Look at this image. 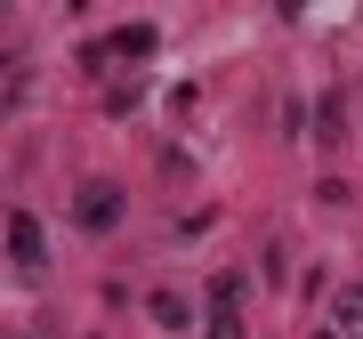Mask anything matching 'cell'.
Returning <instances> with one entry per match:
<instances>
[{
	"label": "cell",
	"mask_w": 363,
	"mask_h": 339,
	"mask_svg": "<svg viewBox=\"0 0 363 339\" xmlns=\"http://www.w3.org/2000/svg\"><path fill=\"white\" fill-rule=\"evenodd\" d=\"M9 250H16V267H25V274H40L49 250H40V218H33V210H9Z\"/></svg>",
	"instance_id": "cell-3"
},
{
	"label": "cell",
	"mask_w": 363,
	"mask_h": 339,
	"mask_svg": "<svg viewBox=\"0 0 363 339\" xmlns=\"http://www.w3.org/2000/svg\"><path fill=\"white\" fill-rule=\"evenodd\" d=\"M73 218H81V226H97V235H105V226L121 218V186H105V178H97V186H81V194H73Z\"/></svg>",
	"instance_id": "cell-2"
},
{
	"label": "cell",
	"mask_w": 363,
	"mask_h": 339,
	"mask_svg": "<svg viewBox=\"0 0 363 339\" xmlns=\"http://www.w3.org/2000/svg\"><path fill=\"white\" fill-rule=\"evenodd\" d=\"M339 331L363 339V291H347V299H339Z\"/></svg>",
	"instance_id": "cell-5"
},
{
	"label": "cell",
	"mask_w": 363,
	"mask_h": 339,
	"mask_svg": "<svg viewBox=\"0 0 363 339\" xmlns=\"http://www.w3.org/2000/svg\"><path fill=\"white\" fill-rule=\"evenodd\" d=\"M138 57H154V25H121L113 40L89 49V65H138Z\"/></svg>",
	"instance_id": "cell-1"
},
{
	"label": "cell",
	"mask_w": 363,
	"mask_h": 339,
	"mask_svg": "<svg viewBox=\"0 0 363 339\" xmlns=\"http://www.w3.org/2000/svg\"><path fill=\"white\" fill-rule=\"evenodd\" d=\"M154 323H169V331H186V323H194V307H186L178 291H162V299H154Z\"/></svg>",
	"instance_id": "cell-4"
}]
</instances>
